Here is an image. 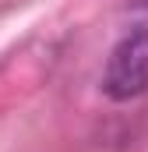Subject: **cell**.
<instances>
[{
  "label": "cell",
  "mask_w": 148,
  "mask_h": 152,
  "mask_svg": "<svg viewBox=\"0 0 148 152\" xmlns=\"http://www.w3.org/2000/svg\"><path fill=\"white\" fill-rule=\"evenodd\" d=\"M102 92L113 103H131L148 92V28H131L110 50Z\"/></svg>",
  "instance_id": "6da1fadb"
}]
</instances>
